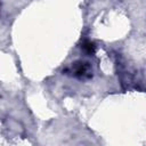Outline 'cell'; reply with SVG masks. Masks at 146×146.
Returning a JSON list of instances; mask_svg holds the SVG:
<instances>
[{"instance_id": "1", "label": "cell", "mask_w": 146, "mask_h": 146, "mask_svg": "<svg viewBox=\"0 0 146 146\" xmlns=\"http://www.w3.org/2000/svg\"><path fill=\"white\" fill-rule=\"evenodd\" d=\"M89 66L87 65V63H76V65L74 66V72L76 75H84L86 73H88Z\"/></svg>"}, {"instance_id": "2", "label": "cell", "mask_w": 146, "mask_h": 146, "mask_svg": "<svg viewBox=\"0 0 146 146\" xmlns=\"http://www.w3.org/2000/svg\"><path fill=\"white\" fill-rule=\"evenodd\" d=\"M83 50H86L88 54L94 52V50H95V46H94V43H92V42H89V41L84 42V43H83Z\"/></svg>"}]
</instances>
